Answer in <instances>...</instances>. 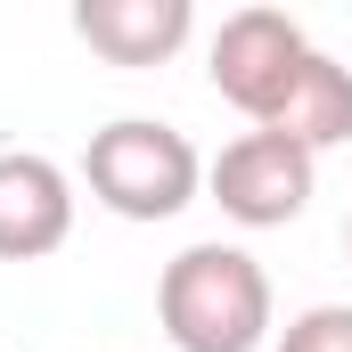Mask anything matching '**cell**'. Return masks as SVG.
<instances>
[{"label": "cell", "instance_id": "3957f363", "mask_svg": "<svg viewBox=\"0 0 352 352\" xmlns=\"http://www.w3.org/2000/svg\"><path fill=\"white\" fill-rule=\"evenodd\" d=\"M205 188H213V205L238 230H287L311 205V188H320V156L295 148V140H278V131H238L205 164Z\"/></svg>", "mask_w": 352, "mask_h": 352}, {"label": "cell", "instance_id": "ba28073f", "mask_svg": "<svg viewBox=\"0 0 352 352\" xmlns=\"http://www.w3.org/2000/svg\"><path fill=\"white\" fill-rule=\"evenodd\" d=\"M270 352H352V303H311V311H295Z\"/></svg>", "mask_w": 352, "mask_h": 352}, {"label": "cell", "instance_id": "9c48e42d", "mask_svg": "<svg viewBox=\"0 0 352 352\" xmlns=\"http://www.w3.org/2000/svg\"><path fill=\"white\" fill-rule=\"evenodd\" d=\"M344 254H352V221H344Z\"/></svg>", "mask_w": 352, "mask_h": 352}, {"label": "cell", "instance_id": "7a4b0ae2", "mask_svg": "<svg viewBox=\"0 0 352 352\" xmlns=\"http://www.w3.org/2000/svg\"><path fill=\"white\" fill-rule=\"evenodd\" d=\"M82 188L115 221H173L205 188V156L188 131L156 123V115H115L82 148Z\"/></svg>", "mask_w": 352, "mask_h": 352}, {"label": "cell", "instance_id": "277c9868", "mask_svg": "<svg viewBox=\"0 0 352 352\" xmlns=\"http://www.w3.org/2000/svg\"><path fill=\"white\" fill-rule=\"evenodd\" d=\"M303 58H311V33L287 8H230L221 33H213V50H205V74H213V90L246 123H263L287 98V82L303 74Z\"/></svg>", "mask_w": 352, "mask_h": 352}, {"label": "cell", "instance_id": "5b68a950", "mask_svg": "<svg viewBox=\"0 0 352 352\" xmlns=\"http://www.w3.org/2000/svg\"><path fill=\"white\" fill-rule=\"evenodd\" d=\"M74 238V173L41 148H0V263H41Z\"/></svg>", "mask_w": 352, "mask_h": 352}, {"label": "cell", "instance_id": "8992f818", "mask_svg": "<svg viewBox=\"0 0 352 352\" xmlns=\"http://www.w3.org/2000/svg\"><path fill=\"white\" fill-rule=\"evenodd\" d=\"M74 33H82L90 50L107 58V66H164L188 50V33H197V8L188 0H82L74 8Z\"/></svg>", "mask_w": 352, "mask_h": 352}, {"label": "cell", "instance_id": "52a82bcc", "mask_svg": "<svg viewBox=\"0 0 352 352\" xmlns=\"http://www.w3.org/2000/svg\"><path fill=\"white\" fill-rule=\"evenodd\" d=\"M254 131H278V140H295V148H311V156L344 148L352 140V66H336L328 50H311L303 74L287 82V98L270 107Z\"/></svg>", "mask_w": 352, "mask_h": 352}, {"label": "cell", "instance_id": "6da1fadb", "mask_svg": "<svg viewBox=\"0 0 352 352\" xmlns=\"http://www.w3.org/2000/svg\"><path fill=\"white\" fill-rule=\"evenodd\" d=\"M156 320L180 352H263L278 328V303H270V270L246 246H180L164 278H156Z\"/></svg>", "mask_w": 352, "mask_h": 352}]
</instances>
